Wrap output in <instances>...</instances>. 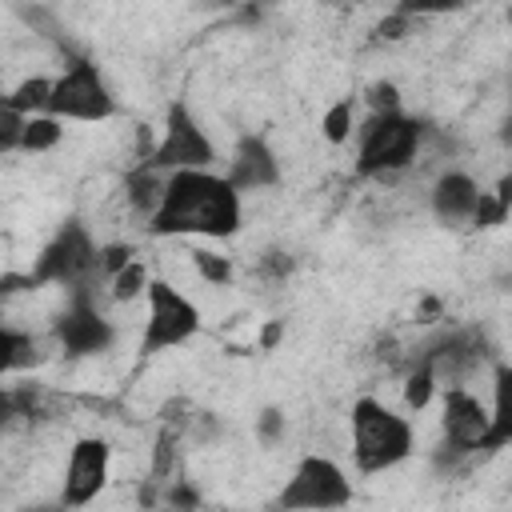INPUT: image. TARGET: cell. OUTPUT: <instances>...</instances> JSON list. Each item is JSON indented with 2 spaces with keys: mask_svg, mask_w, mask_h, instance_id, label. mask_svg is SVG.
Instances as JSON below:
<instances>
[{
  "mask_svg": "<svg viewBox=\"0 0 512 512\" xmlns=\"http://www.w3.org/2000/svg\"><path fill=\"white\" fill-rule=\"evenodd\" d=\"M244 224V196L224 172H172L148 232L160 240H232Z\"/></svg>",
  "mask_w": 512,
  "mask_h": 512,
  "instance_id": "6da1fadb",
  "label": "cell"
},
{
  "mask_svg": "<svg viewBox=\"0 0 512 512\" xmlns=\"http://www.w3.org/2000/svg\"><path fill=\"white\" fill-rule=\"evenodd\" d=\"M348 452L360 476L392 472L416 452V428L404 412L388 408L384 400L360 396L348 412Z\"/></svg>",
  "mask_w": 512,
  "mask_h": 512,
  "instance_id": "7a4b0ae2",
  "label": "cell"
},
{
  "mask_svg": "<svg viewBox=\"0 0 512 512\" xmlns=\"http://www.w3.org/2000/svg\"><path fill=\"white\" fill-rule=\"evenodd\" d=\"M424 144V120L412 112H384V116H368L356 128V156L352 168L360 180H384L396 176L404 168H412L416 152Z\"/></svg>",
  "mask_w": 512,
  "mask_h": 512,
  "instance_id": "3957f363",
  "label": "cell"
},
{
  "mask_svg": "<svg viewBox=\"0 0 512 512\" xmlns=\"http://www.w3.org/2000/svg\"><path fill=\"white\" fill-rule=\"evenodd\" d=\"M100 260H104V248L96 244V236L88 232V224L68 220L40 248V256L32 260L24 284L28 288H64L72 296V292H84L92 284V276H104V264Z\"/></svg>",
  "mask_w": 512,
  "mask_h": 512,
  "instance_id": "277c9868",
  "label": "cell"
},
{
  "mask_svg": "<svg viewBox=\"0 0 512 512\" xmlns=\"http://www.w3.org/2000/svg\"><path fill=\"white\" fill-rule=\"evenodd\" d=\"M356 496L348 472L328 452H304L276 492V512H340Z\"/></svg>",
  "mask_w": 512,
  "mask_h": 512,
  "instance_id": "5b68a950",
  "label": "cell"
},
{
  "mask_svg": "<svg viewBox=\"0 0 512 512\" xmlns=\"http://www.w3.org/2000/svg\"><path fill=\"white\" fill-rule=\"evenodd\" d=\"M48 116L56 120H72V124H104L112 116H120V100L112 92V84L104 80L100 64L88 56H72L56 76H52V104Z\"/></svg>",
  "mask_w": 512,
  "mask_h": 512,
  "instance_id": "8992f818",
  "label": "cell"
},
{
  "mask_svg": "<svg viewBox=\"0 0 512 512\" xmlns=\"http://www.w3.org/2000/svg\"><path fill=\"white\" fill-rule=\"evenodd\" d=\"M204 324L200 304L176 288L172 280H152L144 296V332H140V356H160L180 344H188Z\"/></svg>",
  "mask_w": 512,
  "mask_h": 512,
  "instance_id": "52a82bcc",
  "label": "cell"
},
{
  "mask_svg": "<svg viewBox=\"0 0 512 512\" xmlns=\"http://www.w3.org/2000/svg\"><path fill=\"white\" fill-rule=\"evenodd\" d=\"M144 164L152 172H160V176H172V172H204V168L216 164V144H212V136L204 132V124L196 120V112L184 100H172L164 108V132L152 144V152H148Z\"/></svg>",
  "mask_w": 512,
  "mask_h": 512,
  "instance_id": "ba28073f",
  "label": "cell"
},
{
  "mask_svg": "<svg viewBox=\"0 0 512 512\" xmlns=\"http://www.w3.org/2000/svg\"><path fill=\"white\" fill-rule=\"evenodd\" d=\"M108 476H112V444L104 436H80V440H72L68 460H64V472H60V504L68 512L88 508L108 488Z\"/></svg>",
  "mask_w": 512,
  "mask_h": 512,
  "instance_id": "9c48e42d",
  "label": "cell"
},
{
  "mask_svg": "<svg viewBox=\"0 0 512 512\" xmlns=\"http://www.w3.org/2000/svg\"><path fill=\"white\" fill-rule=\"evenodd\" d=\"M52 336L64 356L84 360V356H100L116 344V324L96 308V300H88L84 292H72L64 312L52 320Z\"/></svg>",
  "mask_w": 512,
  "mask_h": 512,
  "instance_id": "30bf717a",
  "label": "cell"
},
{
  "mask_svg": "<svg viewBox=\"0 0 512 512\" xmlns=\"http://www.w3.org/2000/svg\"><path fill=\"white\" fill-rule=\"evenodd\" d=\"M484 436H488V408L468 388H444L440 392V452L448 456L484 452Z\"/></svg>",
  "mask_w": 512,
  "mask_h": 512,
  "instance_id": "8fae6325",
  "label": "cell"
},
{
  "mask_svg": "<svg viewBox=\"0 0 512 512\" xmlns=\"http://www.w3.org/2000/svg\"><path fill=\"white\" fill-rule=\"evenodd\" d=\"M224 176H228V184H232L240 196H248V192L276 188V184H280V176H284V168H280L276 148H272L260 132H244V136L236 140L232 156H228Z\"/></svg>",
  "mask_w": 512,
  "mask_h": 512,
  "instance_id": "7c38bea8",
  "label": "cell"
},
{
  "mask_svg": "<svg viewBox=\"0 0 512 512\" xmlns=\"http://www.w3.org/2000/svg\"><path fill=\"white\" fill-rule=\"evenodd\" d=\"M480 200H484V188L464 168L440 172L436 184H432V192H428V208H432V216L444 228H472L476 224V212H480Z\"/></svg>",
  "mask_w": 512,
  "mask_h": 512,
  "instance_id": "4fadbf2b",
  "label": "cell"
},
{
  "mask_svg": "<svg viewBox=\"0 0 512 512\" xmlns=\"http://www.w3.org/2000/svg\"><path fill=\"white\" fill-rule=\"evenodd\" d=\"M512 448V360H500L492 368V404H488V436L484 452Z\"/></svg>",
  "mask_w": 512,
  "mask_h": 512,
  "instance_id": "5bb4252c",
  "label": "cell"
},
{
  "mask_svg": "<svg viewBox=\"0 0 512 512\" xmlns=\"http://www.w3.org/2000/svg\"><path fill=\"white\" fill-rule=\"evenodd\" d=\"M52 104V76H24L16 88L4 92V108L20 116H44Z\"/></svg>",
  "mask_w": 512,
  "mask_h": 512,
  "instance_id": "9a60e30c",
  "label": "cell"
},
{
  "mask_svg": "<svg viewBox=\"0 0 512 512\" xmlns=\"http://www.w3.org/2000/svg\"><path fill=\"white\" fill-rule=\"evenodd\" d=\"M36 360H40V352H36V336L24 332V328H16V324H4V328H0V368L12 376V372L32 368Z\"/></svg>",
  "mask_w": 512,
  "mask_h": 512,
  "instance_id": "2e32d148",
  "label": "cell"
},
{
  "mask_svg": "<svg viewBox=\"0 0 512 512\" xmlns=\"http://www.w3.org/2000/svg\"><path fill=\"white\" fill-rule=\"evenodd\" d=\"M60 140H64V120H56V116H48V112H44V116H28L24 136H20V152L44 156V152H56Z\"/></svg>",
  "mask_w": 512,
  "mask_h": 512,
  "instance_id": "e0dca14e",
  "label": "cell"
},
{
  "mask_svg": "<svg viewBox=\"0 0 512 512\" xmlns=\"http://www.w3.org/2000/svg\"><path fill=\"white\" fill-rule=\"evenodd\" d=\"M352 132H356V100H352V96H340V100H332V104L324 108V116H320V136L340 148V144L352 140Z\"/></svg>",
  "mask_w": 512,
  "mask_h": 512,
  "instance_id": "ac0fdd59",
  "label": "cell"
},
{
  "mask_svg": "<svg viewBox=\"0 0 512 512\" xmlns=\"http://www.w3.org/2000/svg\"><path fill=\"white\" fill-rule=\"evenodd\" d=\"M436 396H440V376H436V368H432L428 360H420V364L404 376V408H408V412H424Z\"/></svg>",
  "mask_w": 512,
  "mask_h": 512,
  "instance_id": "d6986e66",
  "label": "cell"
},
{
  "mask_svg": "<svg viewBox=\"0 0 512 512\" xmlns=\"http://www.w3.org/2000/svg\"><path fill=\"white\" fill-rule=\"evenodd\" d=\"M148 284H152L148 268H144L140 260H132L128 268H120V272L108 280V296H112L116 304H132V300H144V296H148Z\"/></svg>",
  "mask_w": 512,
  "mask_h": 512,
  "instance_id": "ffe728a7",
  "label": "cell"
},
{
  "mask_svg": "<svg viewBox=\"0 0 512 512\" xmlns=\"http://www.w3.org/2000/svg\"><path fill=\"white\" fill-rule=\"evenodd\" d=\"M192 268L200 272V280H204V284H216V288L232 284V276H236L232 256L212 252V248H192Z\"/></svg>",
  "mask_w": 512,
  "mask_h": 512,
  "instance_id": "44dd1931",
  "label": "cell"
},
{
  "mask_svg": "<svg viewBox=\"0 0 512 512\" xmlns=\"http://www.w3.org/2000/svg\"><path fill=\"white\" fill-rule=\"evenodd\" d=\"M364 104H368V116L400 112V88H396L392 80H376V84H368V92H364Z\"/></svg>",
  "mask_w": 512,
  "mask_h": 512,
  "instance_id": "7402d4cb",
  "label": "cell"
},
{
  "mask_svg": "<svg viewBox=\"0 0 512 512\" xmlns=\"http://www.w3.org/2000/svg\"><path fill=\"white\" fill-rule=\"evenodd\" d=\"M24 124H28V116H20L12 108H0V152H20Z\"/></svg>",
  "mask_w": 512,
  "mask_h": 512,
  "instance_id": "603a6c76",
  "label": "cell"
},
{
  "mask_svg": "<svg viewBox=\"0 0 512 512\" xmlns=\"http://www.w3.org/2000/svg\"><path fill=\"white\" fill-rule=\"evenodd\" d=\"M280 428H284V416H280L276 408L260 412V420H256V432H260V440H276V436H280Z\"/></svg>",
  "mask_w": 512,
  "mask_h": 512,
  "instance_id": "cb8c5ba5",
  "label": "cell"
},
{
  "mask_svg": "<svg viewBox=\"0 0 512 512\" xmlns=\"http://www.w3.org/2000/svg\"><path fill=\"white\" fill-rule=\"evenodd\" d=\"M500 140L512 148V104H508V116H504V124H500Z\"/></svg>",
  "mask_w": 512,
  "mask_h": 512,
  "instance_id": "d4e9b609",
  "label": "cell"
},
{
  "mask_svg": "<svg viewBox=\"0 0 512 512\" xmlns=\"http://www.w3.org/2000/svg\"><path fill=\"white\" fill-rule=\"evenodd\" d=\"M28 512H68V508H64L60 500H56V508H28Z\"/></svg>",
  "mask_w": 512,
  "mask_h": 512,
  "instance_id": "484cf974",
  "label": "cell"
}]
</instances>
